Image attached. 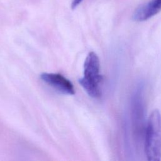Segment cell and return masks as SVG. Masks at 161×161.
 Segmentation results:
<instances>
[{
	"label": "cell",
	"mask_w": 161,
	"mask_h": 161,
	"mask_svg": "<svg viewBox=\"0 0 161 161\" xmlns=\"http://www.w3.org/2000/svg\"><path fill=\"white\" fill-rule=\"evenodd\" d=\"M145 152L148 160H161V114L158 109L153 110L148 119Z\"/></svg>",
	"instance_id": "1"
},
{
	"label": "cell",
	"mask_w": 161,
	"mask_h": 161,
	"mask_svg": "<svg viewBox=\"0 0 161 161\" xmlns=\"http://www.w3.org/2000/svg\"><path fill=\"white\" fill-rule=\"evenodd\" d=\"M102 80L99 57L95 52H91L85 59L84 76L79 79V82L91 97L98 98L101 96L100 84Z\"/></svg>",
	"instance_id": "2"
},
{
	"label": "cell",
	"mask_w": 161,
	"mask_h": 161,
	"mask_svg": "<svg viewBox=\"0 0 161 161\" xmlns=\"http://www.w3.org/2000/svg\"><path fill=\"white\" fill-rule=\"evenodd\" d=\"M43 82L58 92L67 95H74L75 89L72 82L64 75L57 73H43L40 75Z\"/></svg>",
	"instance_id": "3"
},
{
	"label": "cell",
	"mask_w": 161,
	"mask_h": 161,
	"mask_svg": "<svg viewBox=\"0 0 161 161\" xmlns=\"http://www.w3.org/2000/svg\"><path fill=\"white\" fill-rule=\"evenodd\" d=\"M161 11V0H150L139 6L133 14V19L135 21H146Z\"/></svg>",
	"instance_id": "4"
},
{
	"label": "cell",
	"mask_w": 161,
	"mask_h": 161,
	"mask_svg": "<svg viewBox=\"0 0 161 161\" xmlns=\"http://www.w3.org/2000/svg\"><path fill=\"white\" fill-rule=\"evenodd\" d=\"M82 1V0H72L71 3V8L72 9H75Z\"/></svg>",
	"instance_id": "5"
}]
</instances>
